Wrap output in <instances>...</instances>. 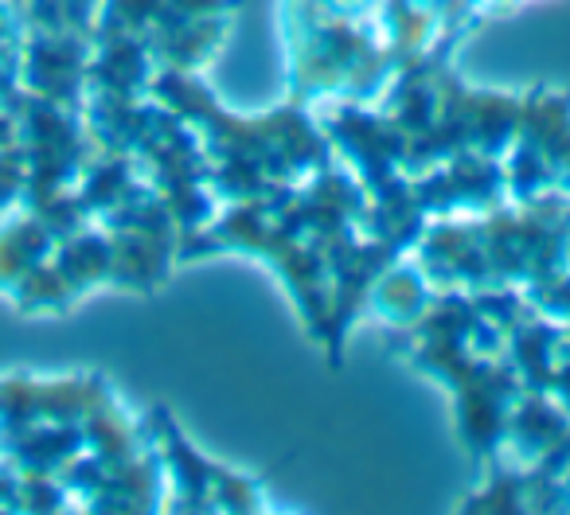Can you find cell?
I'll use <instances>...</instances> for the list:
<instances>
[{
    "instance_id": "cell-1",
    "label": "cell",
    "mask_w": 570,
    "mask_h": 515,
    "mask_svg": "<svg viewBox=\"0 0 570 515\" xmlns=\"http://www.w3.org/2000/svg\"><path fill=\"white\" fill-rule=\"evenodd\" d=\"M9 137H12V129L4 126V118H0V145H9Z\"/></svg>"
}]
</instances>
